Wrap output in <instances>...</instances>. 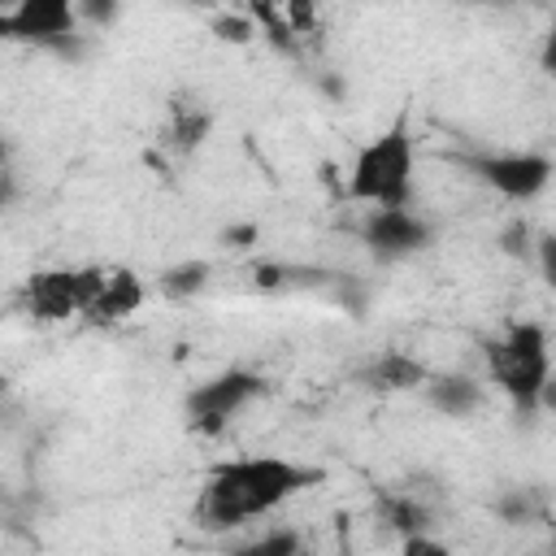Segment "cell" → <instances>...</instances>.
<instances>
[{
  "label": "cell",
  "instance_id": "6da1fadb",
  "mask_svg": "<svg viewBox=\"0 0 556 556\" xmlns=\"http://www.w3.org/2000/svg\"><path fill=\"white\" fill-rule=\"evenodd\" d=\"M321 478H326V469L300 465V460H287V456L217 460L204 473V486H200V495L191 504V517L208 534H230V530L248 526L252 517H265L278 504L295 500L300 491L317 486Z\"/></svg>",
  "mask_w": 556,
  "mask_h": 556
},
{
  "label": "cell",
  "instance_id": "7a4b0ae2",
  "mask_svg": "<svg viewBox=\"0 0 556 556\" xmlns=\"http://www.w3.org/2000/svg\"><path fill=\"white\" fill-rule=\"evenodd\" d=\"M413 169H417V148L408 117L400 113L387 130H378L356 148L348 169V200L369 208H404L413 195Z\"/></svg>",
  "mask_w": 556,
  "mask_h": 556
},
{
  "label": "cell",
  "instance_id": "3957f363",
  "mask_svg": "<svg viewBox=\"0 0 556 556\" xmlns=\"http://www.w3.org/2000/svg\"><path fill=\"white\" fill-rule=\"evenodd\" d=\"M486 374L508 395L517 413H534L552 378V343L539 321H513L504 334L486 339Z\"/></svg>",
  "mask_w": 556,
  "mask_h": 556
},
{
  "label": "cell",
  "instance_id": "277c9868",
  "mask_svg": "<svg viewBox=\"0 0 556 556\" xmlns=\"http://www.w3.org/2000/svg\"><path fill=\"white\" fill-rule=\"evenodd\" d=\"M109 269L104 265H61V269H35L22 291H17V308L35 321H65V317H83L96 295L104 291Z\"/></svg>",
  "mask_w": 556,
  "mask_h": 556
},
{
  "label": "cell",
  "instance_id": "5b68a950",
  "mask_svg": "<svg viewBox=\"0 0 556 556\" xmlns=\"http://www.w3.org/2000/svg\"><path fill=\"white\" fill-rule=\"evenodd\" d=\"M0 35L35 43L39 52H52L61 61H83L87 52V30L70 0H22L17 9L0 13Z\"/></svg>",
  "mask_w": 556,
  "mask_h": 556
},
{
  "label": "cell",
  "instance_id": "8992f818",
  "mask_svg": "<svg viewBox=\"0 0 556 556\" xmlns=\"http://www.w3.org/2000/svg\"><path fill=\"white\" fill-rule=\"evenodd\" d=\"M265 391H269V378L265 374L235 365V369H222V374L195 382L182 395V417H187V426L195 434H222L235 421V413H243L248 404H256Z\"/></svg>",
  "mask_w": 556,
  "mask_h": 556
},
{
  "label": "cell",
  "instance_id": "52a82bcc",
  "mask_svg": "<svg viewBox=\"0 0 556 556\" xmlns=\"http://www.w3.org/2000/svg\"><path fill=\"white\" fill-rule=\"evenodd\" d=\"M478 182H486L495 195L526 204L547 191L556 178V161L547 152H460L456 156Z\"/></svg>",
  "mask_w": 556,
  "mask_h": 556
},
{
  "label": "cell",
  "instance_id": "ba28073f",
  "mask_svg": "<svg viewBox=\"0 0 556 556\" xmlns=\"http://www.w3.org/2000/svg\"><path fill=\"white\" fill-rule=\"evenodd\" d=\"M361 243L382 265H395V261H408V256L426 252L434 243V226L421 213H413L408 204L404 208H369L365 222H361Z\"/></svg>",
  "mask_w": 556,
  "mask_h": 556
},
{
  "label": "cell",
  "instance_id": "9c48e42d",
  "mask_svg": "<svg viewBox=\"0 0 556 556\" xmlns=\"http://www.w3.org/2000/svg\"><path fill=\"white\" fill-rule=\"evenodd\" d=\"M426 378H430L426 365L417 356H408V352H395V348H387V352H378V356H369V361H361L352 369V382L374 391V395L417 391V387H426Z\"/></svg>",
  "mask_w": 556,
  "mask_h": 556
},
{
  "label": "cell",
  "instance_id": "30bf717a",
  "mask_svg": "<svg viewBox=\"0 0 556 556\" xmlns=\"http://www.w3.org/2000/svg\"><path fill=\"white\" fill-rule=\"evenodd\" d=\"M213 130V113L200 104V100H187V96H174L165 104V122H161V148L169 156H191Z\"/></svg>",
  "mask_w": 556,
  "mask_h": 556
},
{
  "label": "cell",
  "instance_id": "8fae6325",
  "mask_svg": "<svg viewBox=\"0 0 556 556\" xmlns=\"http://www.w3.org/2000/svg\"><path fill=\"white\" fill-rule=\"evenodd\" d=\"M143 282L130 274V269H109V282H104V291L96 295V304L83 313V321L87 326H117V321H126L130 313H139V304H143Z\"/></svg>",
  "mask_w": 556,
  "mask_h": 556
},
{
  "label": "cell",
  "instance_id": "7c38bea8",
  "mask_svg": "<svg viewBox=\"0 0 556 556\" xmlns=\"http://www.w3.org/2000/svg\"><path fill=\"white\" fill-rule=\"evenodd\" d=\"M421 395L443 417H469L482 408V382H473L469 374H430Z\"/></svg>",
  "mask_w": 556,
  "mask_h": 556
},
{
  "label": "cell",
  "instance_id": "4fadbf2b",
  "mask_svg": "<svg viewBox=\"0 0 556 556\" xmlns=\"http://www.w3.org/2000/svg\"><path fill=\"white\" fill-rule=\"evenodd\" d=\"M378 513H382V521L400 534V543H404V539H417V534H430V508H426L417 495L391 491V495L378 500Z\"/></svg>",
  "mask_w": 556,
  "mask_h": 556
},
{
  "label": "cell",
  "instance_id": "5bb4252c",
  "mask_svg": "<svg viewBox=\"0 0 556 556\" xmlns=\"http://www.w3.org/2000/svg\"><path fill=\"white\" fill-rule=\"evenodd\" d=\"M208 278H213V265L208 261H178V265H165L156 274V291L165 300L182 304V300H195L208 287Z\"/></svg>",
  "mask_w": 556,
  "mask_h": 556
},
{
  "label": "cell",
  "instance_id": "9a60e30c",
  "mask_svg": "<svg viewBox=\"0 0 556 556\" xmlns=\"http://www.w3.org/2000/svg\"><path fill=\"white\" fill-rule=\"evenodd\" d=\"M248 17L256 22V30L269 39V48L274 52H282V56H304V39L295 35V26L287 22V9L278 4H248Z\"/></svg>",
  "mask_w": 556,
  "mask_h": 556
},
{
  "label": "cell",
  "instance_id": "2e32d148",
  "mask_svg": "<svg viewBox=\"0 0 556 556\" xmlns=\"http://www.w3.org/2000/svg\"><path fill=\"white\" fill-rule=\"evenodd\" d=\"M491 508H495V517L504 526H526V521L543 517V500L534 495V486H504Z\"/></svg>",
  "mask_w": 556,
  "mask_h": 556
},
{
  "label": "cell",
  "instance_id": "e0dca14e",
  "mask_svg": "<svg viewBox=\"0 0 556 556\" xmlns=\"http://www.w3.org/2000/svg\"><path fill=\"white\" fill-rule=\"evenodd\" d=\"M230 556H300V530H291V526L265 530L261 539H248V543L235 547Z\"/></svg>",
  "mask_w": 556,
  "mask_h": 556
},
{
  "label": "cell",
  "instance_id": "ac0fdd59",
  "mask_svg": "<svg viewBox=\"0 0 556 556\" xmlns=\"http://www.w3.org/2000/svg\"><path fill=\"white\" fill-rule=\"evenodd\" d=\"M208 30L222 39V43H252L261 30H256V22L248 17V9H230V13H217L213 22H208Z\"/></svg>",
  "mask_w": 556,
  "mask_h": 556
},
{
  "label": "cell",
  "instance_id": "d6986e66",
  "mask_svg": "<svg viewBox=\"0 0 556 556\" xmlns=\"http://www.w3.org/2000/svg\"><path fill=\"white\" fill-rule=\"evenodd\" d=\"M74 9H78L83 30H104V26H113L117 13H122L117 0H74Z\"/></svg>",
  "mask_w": 556,
  "mask_h": 556
},
{
  "label": "cell",
  "instance_id": "ffe728a7",
  "mask_svg": "<svg viewBox=\"0 0 556 556\" xmlns=\"http://www.w3.org/2000/svg\"><path fill=\"white\" fill-rule=\"evenodd\" d=\"M500 252H504V256H513V261L534 256V235H530V226H526L521 217H513V222L500 230Z\"/></svg>",
  "mask_w": 556,
  "mask_h": 556
},
{
  "label": "cell",
  "instance_id": "44dd1931",
  "mask_svg": "<svg viewBox=\"0 0 556 556\" xmlns=\"http://www.w3.org/2000/svg\"><path fill=\"white\" fill-rule=\"evenodd\" d=\"M534 261H539L543 282L556 291V235H539V239H534Z\"/></svg>",
  "mask_w": 556,
  "mask_h": 556
},
{
  "label": "cell",
  "instance_id": "7402d4cb",
  "mask_svg": "<svg viewBox=\"0 0 556 556\" xmlns=\"http://www.w3.org/2000/svg\"><path fill=\"white\" fill-rule=\"evenodd\" d=\"M256 239H261L256 222H230V226H222V235H217L222 248H252Z\"/></svg>",
  "mask_w": 556,
  "mask_h": 556
},
{
  "label": "cell",
  "instance_id": "603a6c76",
  "mask_svg": "<svg viewBox=\"0 0 556 556\" xmlns=\"http://www.w3.org/2000/svg\"><path fill=\"white\" fill-rule=\"evenodd\" d=\"M400 556H452L434 534H417V539H404L400 543Z\"/></svg>",
  "mask_w": 556,
  "mask_h": 556
},
{
  "label": "cell",
  "instance_id": "cb8c5ba5",
  "mask_svg": "<svg viewBox=\"0 0 556 556\" xmlns=\"http://www.w3.org/2000/svg\"><path fill=\"white\" fill-rule=\"evenodd\" d=\"M539 70L547 78H556V13H552V22L543 30V43H539Z\"/></svg>",
  "mask_w": 556,
  "mask_h": 556
},
{
  "label": "cell",
  "instance_id": "d4e9b609",
  "mask_svg": "<svg viewBox=\"0 0 556 556\" xmlns=\"http://www.w3.org/2000/svg\"><path fill=\"white\" fill-rule=\"evenodd\" d=\"M317 87H321L330 100H343V91H348V83H343V78H334V74H317Z\"/></svg>",
  "mask_w": 556,
  "mask_h": 556
},
{
  "label": "cell",
  "instance_id": "484cf974",
  "mask_svg": "<svg viewBox=\"0 0 556 556\" xmlns=\"http://www.w3.org/2000/svg\"><path fill=\"white\" fill-rule=\"evenodd\" d=\"M539 408H547V413H556V374L547 378V387H543V395H539Z\"/></svg>",
  "mask_w": 556,
  "mask_h": 556
},
{
  "label": "cell",
  "instance_id": "4316f807",
  "mask_svg": "<svg viewBox=\"0 0 556 556\" xmlns=\"http://www.w3.org/2000/svg\"><path fill=\"white\" fill-rule=\"evenodd\" d=\"M547 556H556V539H552V547H547Z\"/></svg>",
  "mask_w": 556,
  "mask_h": 556
}]
</instances>
